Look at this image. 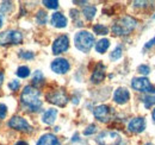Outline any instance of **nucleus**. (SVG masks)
Wrapping results in <instances>:
<instances>
[{
  "label": "nucleus",
  "mask_w": 155,
  "mask_h": 145,
  "mask_svg": "<svg viewBox=\"0 0 155 145\" xmlns=\"http://www.w3.org/2000/svg\"><path fill=\"white\" fill-rule=\"evenodd\" d=\"M110 47V40L104 38V39H100L98 43H96V50L99 54H104Z\"/></svg>",
  "instance_id": "18"
},
{
  "label": "nucleus",
  "mask_w": 155,
  "mask_h": 145,
  "mask_svg": "<svg viewBox=\"0 0 155 145\" xmlns=\"http://www.w3.org/2000/svg\"><path fill=\"white\" fill-rule=\"evenodd\" d=\"M17 75L21 77V79H25V77H28L29 75H30V69L28 68V67H25V66H23V67H19L18 69H17Z\"/></svg>",
  "instance_id": "22"
},
{
  "label": "nucleus",
  "mask_w": 155,
  "mask_h": 145,
  "mask_svg": "<svg viewBox=\"0 0 155 145\" xmlns=\"http://www.w3.org/2000/svg\"><path fill=\"white\" fill-rule=\"evenodd\" d=\"M74 43L80 51L88 53L94 44V37L88 31H79L74 37Z\"/></svg>",
  "instance_id": "3"
},
{
  "label": "nucleus",
  "mask_w": 155,
  "mask_h": 145,
  "mask_svg": "<svg viewBox=\"0 0 155 145\" xmlns=\"http://www.w3.org/2000/svg\"><path fill=\"white\" fill-rule=\"evenodd\" d=\"M152 115H153V120H154V123H155V108L153 109V113H152Z\"/></svg>",
  "instance_id": "35"
},
{
  "label": "nucleus",
  "mask_w": 155,
  "mask_h": 145,
  "mask_svg": "<svg viewBox=\"0 0 155 145\" xmlns=\"http://www.w3.org/2000/svg\"><path fill=\"white\" fill-rule=\"evenodd\" d=\"M8 87H10V89H11V91H18V89H19V87H20L19 81H17V80L11 81V82L8 83Z\"/></svg>",
  "instance_id": "27"
},
{
  "label": "nucleus",
  "mask_w": 155,
  "mask_h": 145,
  "mask_svg": "<svg viewBox=\"0 0 155 145\" xmlns=\"http://www.w3.org/2000/svg\"><path fill=\"white\" fill-rule=\"evenodd\" d=\"M15 145H29L26 142H23V140H20V142H18V143H16Z\"/></svg>",
  "instance_id": "33"
},
{
  "label": "nucleus",
  "mask_w": 155,
  "mask_h": 145,
  "mask_svg": "<svg viewBox=\"0 0 155 145\" xmlns=\"http://www.w3.org/2000/svg\"><path fill=\"white\" fill-rule=\"evenodd\" d=\"M37 145H61L58 139L51 133L43 134L37 142Z\"/></svg>",
  "instance_id": "15"
},
{
  "label": "nucleus",
  "mask_w": 155,
  "mask_h": 145,
  "mask_svg": "<svg viewBox=\"0 0 155 145\" xmlns=\"http://www.w3.org/2000/svg\"><path fill=\"white\" fill-rule=\"evenodd\" d=\"M146 145H153V144H150V143H149V144H146Z\"/></svg>",
  "instance_id": "37"
},
{
  "label": "nucleus",
  "mask_w": 155,
  "mask_h": 145,
  "mask_svg": "<svg viewBox=\"0 0 155 145\" xmlns=\"http://www.w3.org/2000/svg\"><path fill=\"white\" fill-rule=\"evenodd\" d=\"M137 70H138V72H141V74H143V75H148L149 74V72H150V69H149V67L148 66H140L138 68H137Z\"/></svg>",
  "instance_id": "30"
},
{
  "label": "nucleus",
  "mask_w": 155,
  "mask_h": 145,
  "mask_svg": "<svg viewBox=\"0 0 155 145\" xmlns=\"http://www.w3.org/2000/svg\"><path fill=\"white\" fill-rule=\"evenodd\" d=\"M104 77H105V67L101 63H98L97 67L94 68L92 76H91V81L93 83H99L104 80Z\"/></svg>",
  "instance_id": "14"
},
{
  "label": "nucleus",
  "mask_w": 155,
  "mask_h": 145,
  "mask_svg": "<svg viewBox=\"0 0 155 145\" xmlns=\"http://www.w3.org/2000/svg\"><path fill=\"white\" fill-rule=\"evenodd\" d=\"M93 113L99 121H109L111 118V108L106 105H100L96 107Z\"/></svg>",
  "instance_id": "11"
},
{
  "label": "nucleus",
  "mask_w": 155,
  "mask_h": 145,
  "mask_svg": "<svg viewBox=\"0 0 155 145\" xmlns=\"http://www.w3.org/2000/svg\"><path fill=\"white\" fill-rule=\"evenodd\" d=\"M96 12H97V8L94 6H86L82 10V13H84V16L86 17L87 20H92V19L94 18Z\"/></svg>",
  "instance_id": "19"
},
{
  "label": "nucleus",
  "mask_w": 155,
  "mask_h": 145,
  "mask_svg": "<svg viewBox=\"0 0 155 145\" xmlns=\"http://www.w3.org/2000/svg\"><path fill=\"white\" fill-rule=\"evenodd\" d=\"M120 56H122V48L120 47H117L116 49L111 53V55H110L111 60H118V58H120Z\"/></svg>",
  "instance_id": "26"
},
{
  "label": "nucleus",
  "mask_w": 155,
  "mask_h": 145,
  "mask_svg": "<svg viewBox=\"0 0 155 145\" xmlns=\"http://www.w3.org/2000/svg\"><path fill=\"white\" fill-rule=\"evenodd\" d=\"M128 128L133 133H140L146 128V120L144 118H134L133 120L129 121Z\"/></svg>",
  "instance_id": "12"
},
{
  "label": "nucleus",
  "mask_w": 155,
  "mask_h": 145,
  "mask_svg": "<svg viewBox=\"0 0 155 145\" xmlns=\"http://www.w3.org/2000/svg\"><path fill=\"white\" fill-rule=\"evenodd\" d=\"M143 102H144V106L147 108H150L153 105H155V95H147V96H144Z\"/></svg>",
  "instance_id": "23"
},
{
  "label": "nucleus",
  "mask_w": 155,
  "mask_h": 145,
  "mask_svg": "<svg viewBox=\"0 0 155 145\" xmlns=\"http://www.w3.org/2000/svg\"><path fill=\"white\" fill-rule=\"evenodd\" d=\"M51 24L55 27H66L67 26V18L60 13V12H55L51 16Z\"/></svg>",
  "instance_id": "16"
},
{
  "label": "nucleus",
  "mask_w": 155,
  "mask_h": 145,
  "mask_svg": "<svg viewBox=\"0 0 155 145\" xmlns=\"http://www.w3.org/2000/svg\"><path fill=\"white\" fill-rule=\"evenodd\" d=\"M43 81H44V76H43L42 72L41 70H36V72H34V76H32V83H34V86L38 87V86H41L43 83Z\"/></svg>",
  "instance_id": "20"
},
{
  "label": "nucleus",
  "mask_w": 155,
  "mask_h": 145,
  "mask_svg": "<svg viewBox=\"0 0 155 145\" xmlns=\"http://www.w3.org/2000/svg\"><path fill=\"white\" fill-rule=\"evenodd\" d=\"M47 100L50 104H54V105H58L60 107H63V106H66V104L68 101V96L63 91L58 89V91L48 93L47 94Z\"/></svg>",
  "instance_id": "6"
},
{
  "label": "nucleus",
  "mask_w": 155,
  "mask_h": 145,
  "mask_svg": "<svg viewBox=\"0 0 155 145\" xmlns=\"http://www.w3.org/2000/svg\"><path fill=\"white\" fill-rule=\"evenodd\" d=\"M2 26V16L0 14V27Z\"/></svg>",
  "instance_id": "36"
},
{
  "label": "nucleus",
  "mask_w": 155,
  "mask_h": 145,
  "mask_svg": "<svg viewBox=\"0 0 155 145\" xmlns=\"http://www.w3.org/2000/svg\"><path fill=\"white\" fill-rule=\"evenodd\" d=\"M56 115H58V111H56V109L49 108L43 113V115H42V120H43V123H44V124L51 125V124L55 121Z\"/></svg>",
  "instance_id": "17"
},
{
  "label": "nucleus",
  "mask_w": 155,
  "mask_h": 145,
  "mask_svg": "<svg viewBox=\"0 0 155 145\" xmlns=\"http://www.w3.org/2000/svg\"><path fill=\"white\" fill-rule=\"evenodd\" d=\"M7 114V107L2 104H0V119H4Z\"/></svg>",
  "instance_id": "31"
},
{
  "label": "nucleus",
  "mask_w": 155,
  "mask_h": 145,
  "mask_svg": "<svg viewBox=\"0 0 155 145\" xmlns=\"http://www.w3.org/2000/svg\"><path fill=\"white\" fill-rule=\"evenodd\" d=\"M23 36L19 31H5L0 34V45L7 44H20Z\"/></svg>",
  "instance_id": "5"
},
{
  "label": "nucleus",
  "mask_w": 155,
  "mask_h": 145,
  "mask_svg": "<svg viewBox=\"0 0 155 145\" xmlns=\"http://www.w3.org/2000/svg\"><path fill=\"white\" fill-rule=\"evenodd\" d=\"M8 126L11 128H15L17 131H25V132H29L31 131V126L29 125V123L26 121V119L21 118V117H12L8 121Z\"/></svg>",
  "instance_id": "8"
},
{
  "label": "nucleus",
  "mask_w": 155,
  "mask_h": 145,
  "mask_svg": "<svg viewBox=\"0 0 155 145\" xmlns=\"http://www.w3.org/2000/svg\"><path fill=\"white\" fill-rule=\"evenodd\" d=\"M69 47V39L66 35L58 37L53 43V54L58 55L64 53Z\"/></svg>",
  "instance_id": "9"
},
{
  "label": "nucleus",
  "mask_w": 155,
  "mask_h": 145,
  "mask_svg": "<svg viewBox=\"0 0 155 145\" xmlns=\"http://www.w3.org/2000/svg\"><path fill=\"white\" fill-rule=\"evenodd\" d=\"M155 44V38L154 39H152V40H149L147 44H146V48H150V47H153Z\"/></svg>",
  "instance_id": "32"
},
{
  "label": "nucleus",
  "mask_w": 155,
  "mask_h": 145,
  "mask_svg": "<svg viewBox=\"0 0 155 145\" xmlns=\"http://www.w3.org/2000/svg\"><path fill=\"white\" fill-rule=\"evenodd\" d=\"M137 25V20L133 17L125 16L123 18L118 19L112 26V32L117 36H125L129 35Z\"/></svg>",
  "instance_id": "2"
},
{
  "label": "nucleus",
  "mask_w": 155,
  "mask_h": 145,
  "mask_svg": "<svg viewBox=\"0 0 155 145\" xmlns=\"http://www.w3.org/2000/svg\"><path fill=\"white\" fill-rule=\"evenodd\" d=\"M96 131H97V127H96V125H90V126H88L86 130H85V131H84V134H85V136H90V134H93Z\"/></svg>",
  "instance_id": "29"
},
{
  "label": "nucleus",
  "mask_w": 155,
  "mask_h": 145,
  "mask_svg": "<svg viewBox=\"0 0 155 145\" xmlns=\"http://www.w3.org/2000/svg\"><path fill=\"white\" fill-rule=\"evenodd\" d=\"M19 56L21 58H24V60H31V58H34V53H31V51H20Z\"/></svg>",
  "instance_id": "28"
},
{
  "label": "nucleus",
  "mask_w": 155,
  "mask_h": 145,
  "mask_svg": "<svg viewBox=\"0 0 155 145\" xmlns=\"http://www.w3.org/2000/svg\"><path fill=\"white\" fill-rule=\"evenodd\" d=\"M51 70L56 74H66L69 70L71 66L66 58H56L51 62Z\"/></svg>",
  "instance_id": "10"
},
{
  "label": "nucleus",
  "mask_w": 155,
  "mask_h": 145,
  "mask_svg": "<svg viewBox=\"0 0 155 145\" xmlns=\"http://www.w3.org/2000/svg\"><path fill=\"white\" fill-rule=\"evenodd\" d=\"M154 18H155V14H154Z\"/></svg>",
  "instance_id": "38"
},
{
  "label": "nucleus",
  "mask_w": 155,
  "mask_h": 145,
  "mask_svg": "<svg viewBox=\"0 0 155 145\" xmlns=\"http://www.w3.org/2000/svg\"><path fill=\"white\" fill-rule=\"evenodd\" d=\"M36 19H37L38 24H45V21H47V13L41 10V11H38V13L36 16Z\"/></svg>",
  "instance_id": "24"
},
{
  "label": "nucleus",
  "mask_w": 155,
  "mask_h": 145,
  "mask_svg": "<svg viewBox=\"0 0 155 145\" xmlns=\"http://www.w3.org/2000/svg\"><path fill=\"white\" fill-rule=\"evenodd\" d=\"M120 140V136L114 131H104L97 137V143L99 145H119Z\"/></svg>",
  "instance_id": "4"
},
{
  "label": "nucleus",
  "mask_w": 155,
  "mask_h": 145,
  "mask_svg": "<svg viewBox=\"0 0 155 145\" xmlns=\"http://www.w3.org/2000/svg\"><path fill=\"white\" fill-rule=\"evenodd\" d=\"M93 31H94V34H97V35H107V34H109V29H107L106 26L101 25V24L94 25V26H93Z\"/></svg>",
  "instance_id": "21"
},
{
  "label": "nucleus",
  "mask_w": 155,
  "mask_h": 145,
  "mask_svg": "<svg viewBox=\"0 0 155 145\" xmlns=\"http://www.w3.org/2000/svg\"><path fill=\"white\" fill-rule=\"evenodd\" d=\"M2 81H4V75H2V72H0V86L2 85Z\"/></svg>",
  "instance_id": "34"
},
{
  "label": "nucleus",
  "mask_w": 155,
  "mask_h": 145,
  "mask_svg": "<svg viewBox=\"0 0 155 145\" xmlns=\"http://www.w3.org/2000/svg\"><path fill=\"white\" fill-rule=\"evenodd\" d=\"M131 87L138 92H148V93H155V87L152 86L148 79L146 77H135L131 81Z\"/></svg>",
  "instance_id": "7"
},
{
  "label": "nucleus",
  "mask_w": 155,
  "mask_h": 145,
  "mask_svg": "<svg viewBox=\"0 0 155 145\" xmlns=\"http://www.w3.org/2000/svg\"><path fill=\"white\" fill-rule=\"evenodd\" d=\"M20 101L24 107H26L30 111H38L42 107L41 93L37 88L32 86H26L24 88L20 95Z\"/></svg>",
  "instance_id": "1"
},
{
  "label": "nucleus",
  "mask_w": 155,
  "mask_h": 145,
  "mask_svg": "<svg viewBox=\"0 0 155 145\" xmlns=\"http://www.w3.org/2000/svg\"><path fill=\"white\" fill-rule=\"evenodd\" d=\"M43 5L45 6V7H48V8H58V1H51V0H44L43 1Z\"/></svg>",
  "instance_id": "25"
},
{
  "label": "nucleus",
  "mask_w": 155,
  "mask_h": 145,
  "mask_svg": "<svg viewBox=\"0 0 155 145\" xmlns=\"http://www.w3.org/2000/svg\"><path fill=\"white\" fill-rule=\"evenodd\" d=\"M129 99H130V93L128 92L127 88H123V87L117 88L115 94H114V100L119 105L127 104L129 101Z\"/></svg>",
  "instance_id": "13"
}]
</instances>
